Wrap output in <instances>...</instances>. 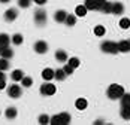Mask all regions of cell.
Returning <instances> with one entry per match:
<instances>
[{"label":"cell","instance_id":"1","mask_svg":"<svg viewBox=\"0 0 130 125\" xmlns=\"http://www.w3.org/2000/svg\"><path fill=\"white\" fill-rule=\"evenodd\" d=\"M108 97L111 98V100H120L121 98V95L124 94V88L121 87V85H118V84H112L111 87L108 88Z\"/></svg>","mask_w":130,"mask_h":125},{"label":"cell","instance_id":"2","mask_svg":"<svg viewBox=\"0 0 130 125\" xmlns=\"http://www.w3.org/2000/svg\"><path fill=\"white\" fill-rule=\"evenodd\" d=\"M50 124L52 125H67L70 124V115L69 113H60V115H55V116H52L50 118Z\"/></svg>","mask_w":130,"mask_h":125},{"label":"cell","instance_id":"3","mask_svg":"<svg viewBox=\"0 0 130 125\" xmlns=\"http://www.w3.org/2000/svg\"><path fill=\"white\" fill-rule=\"evenodd\" d=\"M100 49L106 52V54H118L120 49H118V43L115 42H111V40H105L103 43L100 45Z\"/></svg>","mask_w":130,"mask_h":125},{"label":"cell","instance_id":"4","mask_svg":"<svg viewBox=\"0 0 130 125\" xmlns=\"http://www.w3.org/2000/svg\"><path fill=\"white\" fill-rule=\"evenodd\" d=\"M21 94H23V89H21L20 85H17V84H13V85H11V87L8 88V95L11 98H20Z\"/></svg>","mask_w":130,"mask_h":125},{"label":"cell","instance_id":"5","mask_svg":"<svg viewBox=\"0 0 130 125\" xmlns=\"http://www.w3.org/2000/svg\"><path fill=\"white\" fill-rule=\"evenodd\" d=\"M55 91H57L55 85H52L50 82H48V84H43V85L40 87V94H42V95H54Z\"/></svg>","mask_w":130,"mask_h":125},{"label":"cell","instance_id":"6","mask_svg":"<svg viewBox=\"0 0 130 125\" xmlns=\"http://www.w3.org/2000/svg\"><path fill=\"white\" fill-rule=\"evenodd\" d=\"M35 23L38 25H45L46 23V12L43 9H39L35 12Z\"/></svg>","mask_w":130,"mask_h":125},{"label":"cell","instance_id":"7","mask_svg":"<svg viewBox=\"0 0 130 125\" xmlns=\"http://www.w3.org/2000/svg\"><path fill=\"white\" fill-rule=\"evenodd\" d=\"M35 51H36L38 54H45V52L48 51V43L43 42V40H38V42L35 43Z\"/></svg>","mask_w":130,"mask_h":125},{"label":"cell","instance_id":"8","mask_svg":"<svg viewBox=\"0 0 130 125\" xmlns=\"http://www.w3.org/2000/svg\"><path fill=\"white\" fill-rule=\"evenodd\" d=\"M0 57L6 58V60H9V58L13 57V51L9 48V45L8 46H0Z\"/></svg>","mask_w":130,"mask_h":125},{"label":"cell","instance_id":"9","mask_svg":"<svg viewBox=\"0 0 130 125\" xmlns=\"http://www.w3.org/2000/svg\"><path fill=\"white\" fill-rule=\"evenodd\" d=\"M17 16H18L17 9H8V11L5 12V21L12 23V21H15V19H17Z\"/></svg>","mask_w":130,"mask_h":125},{"label":"cell","instance_id":"10","mask_svg":"<svg viewBox=\"0 0 130 125\" xmlns=\"http://www.w3.org/2000/svg\"><path fill=\"white\" fill-rule=\"evenodd\" d=\"M123 12H124V6H123V3H120V2H114V3H112V8H111V13L121 15Z\"/></svg>","mask_w":130,"mask_h":125},{"label":"cell","instance_id":"11","mask_svg":"<svg viewBox=\"0 0 130 125\" xmlns=\"http://www.w3.org/2000/svg\"><path fill=\"white\" fill-rule=\"evenodd\" d=\"M120 52H130V39H124L118 43Z\"/></svg>","mask_w":130,"mask_h":125},{"label":"cell","instance_id":"12","mask_svg":"<svg viewBox=\"0 0 130 125\" xmlns=\"http://www.w3.org/2000/svg\"><path fill=\"white\" fill-rule=\"evenodd\" d=\"M66 16H67V12L63 11V9H60V11H57V12L54 13V19H55L57 23H64Z\"/></svg>","mask_w":130,"mask_h":125},{"label":"cell","instance_id":"13","mask_svg":"<svg viewBox=\"0 0 130 125\" xmlns=\"http://www.w3.org/2000/svg\"><path fill=\"white\" fill-rule=\"evenodd\" d=\"M42 77H43V80H52L54 79V70L52 69H43V72H42Z\"/></svg>","mask_w":130,"mask_h":125},{"label":"cell","instance_id":"14","mask_svg":"<svg viewBox=\"0 0 130 125\" xmlns=\"http://www.w3.org/2000/svg\"><path fill=\"white\" fill-rule=\"evenodd\" d=\"M111 8H112V3H111V2H108V0H105L103 3L99 6V9H97V11H102L103 13H111Z\"/></svg>","mask_w":130,"mask_h":125},{"label":"cell","instance_id":"15","mask_svg":"<svg viewBox=\"0 0 130 125\" xmlns=\"http://www.w3.org/2000/svg\"><path fill=\"white\" fill-rule=\"evenodd\" d=\"M11 77H12V80H15V82H21V79L24 77V72L20 70V69H17V70H13L12 72Z\"/></svg>","mask_w":130,"mask_h":125},{"label":"cell","instance_id":"16","mask_svg":"<svg viewBox=\"0 0 130 125\" xmlns=\"http://www.w3.org/2000/svg\"><path fill=\"white\" fill-rule=\"evenodd\" d=\"M55 60L60 61V62L67 61V54H66V51H61V49L55 51Z\"/></svg>","mask_w":130,"mask_h":125},{"label":"cell","instance_id":"17","mask_svg":"<svg viewBox=\"0 0 130 125\" xmlns=\"http://www.w3.org/2000/svg\"><path fill=\"white\" fill-rule=\"evenodd\" d=\"M84 6L87 8V11H97V2L96 0H85Z\"/></svg>","mask_w":130,"mask_h":125},{"label":"cell","instance_id":"18","mask_svg":"<svg viewBox=\"0 0 130 125\" xmlns=\"http://www.w3.org/2000/svg\"><path fill=\"white\" fill-rule=\"evenodd\" d=\"M66 73L63 69H57V70H54V79H57V80H64L66 79Z\"/></svg>","mask_w":130,"mask_h":125},{"label":"cell","instance_id":"19","mask_svg":"<svg viewBox=\"0 0 130 125\" xmlns=\"http://www.w3.org/2000/svg\"><path fill=\"white\" fill-rule=\"evenodd\" d=\"M75 106H76V109H79V110H84V109H87L88 103H87L85 98H78V100L75 101Z\"/></svg>","mask_w":130,"mask_h":125},{"label":"cell","instance_id":"20","mask_svg":"<svg viewBox=\"0 0 130 125\" xmlns=\"http://www.w3.org/2000/svg\"><path fill=\"white\" fill-rule=\"evenodd\" d=\"M75 15L76 16H85L87 15V8L84 6V5H79L75 8Z\"/></svg>","mask_w":130,"mask_h":125},{"label":"cell","instance_id":"21","mask_svg":"<svg viewBox=\"0 0 130 125\" xmlns=\"http://www.w3.org/2000/svg\"><path fill=\"white\" fill-rule=\"evenodd\" d=\"M11 42V37L6 33H0V46H8Z\"/></svg>","mask_w":130,"mask_h":125},{"label":"cell","instance_id":"22","mask_svg":"<svg viewBox=\"0 0 130 125\" xmlns=\"http://www.w3.org/2000/svg\"><path fill=\"white\" fill-rule=\"evenodd\" d=\"M64 23H66V25H67V27H72V25H75V24H76V15H69V13H67V16H66Z\"/></svg>","mask_w":130,"mask_h":125},{"label":"cell","instance_id":"23","mask_svg":"<svg viewBox=\"0 0 130 125\" xmlns=\"http://www.w3.org/2000/svg\"><path fill=\"white\" fill-rule=\"evenodd\" d=\"M121 118L123 119H130V106H123L121 107Z\"/></svg>","mask_w":130,"mask_h":125},{"label":"cell","instance_id":"24","mask_svg":"<svg viewBox=\"0 0 130 125\" xmlns=\"http://www.w3.org/2000/svg\"><path fill=\"white\" fill-rule=\"evenodd\" d=\"M31 84H33V79H31L30 76H24V77L21 79V87L28 88V87H31Z\"/></svg>","mask_w":130,"mask_h":125},{"label":"cell","instance_id":"25","mask_svg":"<svg viewBox=\"0 0 130 125\" xmlns=\"http://www.w3.org/2000/svg\"><path fill=\"white\" fill-rule=\"evenodd\" d=\"M23 40H24V39H23V36H21L20 33L13 34L12 37H11V42H12L13 45H21V43H23Z\"/></svg>","mask_w":130,"mask_h":125},{"label":"cell","instance_id":"26","mask_svg":"<svg viewBox=\"0 0 130 125\" xmlns=\"http://www.w3.org/2000/svg\"><path fill=\"white\" fill-rule=\"evenodd\" d=\"M6 118L8 119H13V118H17V109L15 107H8V110H6Z\"/></svg>","mask_w":130,"mask_h":125},{"label":"cell","instance_id":"27","mask_svg":"<svg viewBox=\"0 0 130 125\" xmlns=\"http://www.w3.org/2000/svg\"><path fill=\"white\" fill-rule=\"evenodd\" d=\"M120 101H121V107L123 106H130V94H123L121 95V98H120Z\"/></svg>","mask_w":130,"mask_h":125},{"label":"cell","instance_id":"28","mask_svg":"<svg viewBox=\"0 0 130 125\" xmlns=\"http://www.w3.org/2000/svg\"><path fill=\"white\" fill-rule=\"evenodd\" d=\"M105 33H106V30H105L103 25H96V27H94V34H96V36L102 37Z\"/></svg>","mask_w":130,"mask_h":125},{"label":"cell","instance_id":"29","mask_svg":"<svg viewBox=\"0 0 130 125\" xmlns=\"http://www.w3.org/2000/svg\"><path fill=\"white\" fill-rule=\"evenodd\" d=\"M67 64H69V66H72L73 69H76V67H79L81 61H79V58H76V57H72V58H69V60H67Z\"/></svg>","mask_w":130,"mask_h":125},{"label":"cell","instance_id":"30","mask_svg":"<svg viewBox=\"0 0 130 125\" xmlns=\"http://www.w3.org/2000/svg\"><path fill=\"white\" fill-rule=\"evenodd\" d=\"M120 27H121L123 30H127L130 27V19L129 18H121V19H120Z\"/></svg>","mask_w":130,"mask_h":125},{"label":"cell","instance_id":"31","mask_svg":"<svg viewBox=\"0 0 130 125\" xmlns=\"http://www.w3.org/2000/svg\"><path fill=\"white\" fill-rule=\"evenodd\" d=\"M8 69H9V62H8V60L0 57V70L5 72V70H8Z\"/></svg>","mask_w":130,"mask_h":125},{"label":"cell","instance_id":"32","mask_svg":"<svg viewBox=\"0 0 130 125\" xmlns=\"http://www.w3.org/2000/svg\"><path fill=\"white\" fill-rule=\"evenodd\" d=\"M39 124L40 125L50 124V116H48V115H40L39 116Z\"/></svg>","mask_w":130,"mask_h":125},{"label":"cell","instance_id":"33","mask_svg":"<svg viewBox=\"0 0 130 125\" xmlns=\"http://www.w3.org/2000/svg\"><path fill=\"white\" fill-rule=\"evenodd\" d=\"M30 3H31V0H18V6L20 8H23V9H26L30 6Z\"/></svg>","mask_w":130,"mask_h":125},{"label":"cell","instance_id":"34","mask_svg":"<svg viewBox=\"0 0 130 125\" xmlns=\"http://www.w3.org/2000/svg\"><path fill=\"white\" fill-rule=\"evenodd\" d=\"M63 70H64V73H66V75H72L75 69H73L72 66H69V64H66L64 67H63Z\"/></svg>","mask_w":130,"mask_h":125},{"label":"cell","instance_id":"35","mask_svg":"<svg viewBox=\"0 0 130 125\" xmlns=\"http://www.w3.org/2000/svg\"><path fill=\"white\" fill-rule=\"evenodd\" d=\"M6 88V79H0V89Z\"/></svg>","mask_w":130,"mask_h":125},{"label":"cell","instance_id":"36","mask_svg":"<svg viewBox=\"0 0 130 125\" xmlns=\"http://www.w3.org/2000/svg\"><path fill=\"white\" fill-rule=\"evenodd\" d=\"M35 2H36L38 5H45V3H46V0H35Z\"/></svg>","mask_w":130,"mask_h":125},{"label":"cell","instance_id":"37","mask_svg":"<svg viewBox=\"0 0 130 125\" xmlns=\"http://www.w3.org/2000/svg\"><path fill=\"white\" fill-rule=\"evenodd\" d=\"M0 79H6V75H5L3 70H0Z\"/></svg>","mask_w":130,"mask_h":125},{"label":"cell","instance_id":"38","mask_svg":"<svg viewBox=\"0 0 130 125\" xmlns=\"http://www.w3.org/2000/svg\"><path fill=\"white\" fill-rule=\"evenodd\" d=\"M94 124H96V125H100V124H103V121H102V119H97Z\"/></svg>","mask_w":130,"mask_h":125}]
</instances>
